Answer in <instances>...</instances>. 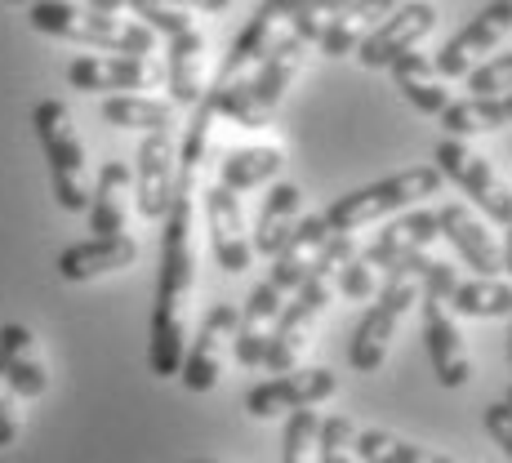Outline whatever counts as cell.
Here are the masks:
<instances>
[{
    "label": "cell",
    "mask_w": 512,
    "mask_h": 463,
    "mask_svg": "<svg viewBox=\"0 0 512 463\" xmlns=\"http://www.w3.org/2000/svg\"><path fill=\"white\" fill-rule=\"evenodd\" d=\"M432 241H441V228H437V214L432 210H406L397 223H388L379 236H374L370 250H361V259L370 263L379 277H388L406 254L415 250H428Z\"/></svg>",
    "instance_id": "ac0fdd59"
},
{
    "label": "cell",
    "mask_w": 512,
    "mask_h": 463,
    "mask_svg": "<svg viewBox=\"0 0 512 463\" xmlns=\"http://www.w3.org/2000/svg\"><path fill=\"white\" fill-rule=\"evenodd\" d=\"M508 32H512V0H490L477 18H468L464 32L450 36L446 49L432 58V67H437L441 81H459V76H468L472 67L481 63V54H490Z\"/></svg>",
    "instance_id": "4fadbf2b"
},
{
    "label": "cell",
    "mask_w": 512,
    "mask_h": 463,
    "mask_svg": "<svg viewBox=\"0 0 512 463\" xmlns=\"http://www.w3.org/2000/svg\"><path fill=\"white\" fill-rule=\"evenodd\" d=\"M450 308L459 317H508L512 312V285L508 281H495V277H477V281H459L455 294H450Z\"/></svg>",
    "instance_id": "f546056e"
},
{
    "label": "cell",
    "mask_w": 512,
    "mask_h": 463,
    "mask_svg": "<svg viewBox=\"0 0 512 463\" xmlns=\"http://www.w3.org/2000/svg\"><path fill=\"white\" fill-rule=\"evenodd\" d=\"M504 406H512V388H508V401H504Z\"/></svg>",
    "instance_id": "b9f144b4"
},
{
    "label": "cell",
    "mask_w": 512,
    "mask_h": 463,
    "mask_svg": "<svg viewBox=\"0 0 512 463\" xmlns=\"http://www.w3.org/2000/svg\"><path fill=\"white\" fill-rule=\"evenodd\" d=\"M174 5H183V9H201V14H223V9H228L232 0H174Z\"/></svg>",
    "instance_id": "74e56055"
},
{
    "label": "cell",
    "mask_w": 512,
    "mask_h": 463,
    "mask_svg": "<svg viewBox=\"0 0 512 463\" xmlns=\"http://www.w3.org/2000/svg\"><path fill=\"white\" fill-rule=\"evenodd\" d=\"M201 463H210V459H201Z\"/></svg>",
    "instance_id": "ee69618b"
},
{
    "label": "cell",
    "mask_w": 512,
    "mask_h": 463,
    "mask_svg": "<svg viewBox=\"0 0 512 463\" xmlns=\"http://www.w3.org/2000/svg\"><path fill=\"white\" fill-rule=\"evenodd\" d=\"M472 98H495V94H512V54H499L490 63H477L464 76Z\"/></svg>",
    "instance_id": "836d02e7"
},
{
    "label": "cell",
    "mask_w": 512,
    "mask_h": 463,
    "mask_svg": "<svg viewBox=\"0 0 512 463\" xmlns=\"http://www.w3.org/2000/svg\"><path fill=\"white\" fill-rule=\"evenodd\" d=\"M450 139H468V134H490L512 125V94H495V98H464V103H450L441 112Z\"/></svg>",
    "instance_id": "4316f807"
},
{
    "label": "cell",
    "mask_w": 512,
    "mask_h": 463,
    "mask_svg": "<svg viewBox=\"0 0 512 463\" xmlns=\"http://www.w3.org/2000/svg\"><path fill=\"white\" fill-rule=\"evenodd\" d=\"M0 366H5V379L18 397H27V401L45 397L49 374H45L41 348H36V334L27 325H18V321L0 325Z\"/></svg>",
    "instance_id": "44dd1931"
},
{
    "label": "cell",
    "mask_w": 512,
    "mask_h": 463,
    "mask_svg": "<svg viewBox=\"0 0 512 463\" xmlns=\"http://www.w3.org/2000/svg\"><path fill=\"white\" fill-rule=\"evenodd\" d=\"M486 432H490V441L504 450V459L512 463V406H504V401L486 406Z\"/></svg>",
    "instance_id": "8d00e7d4"
},
{
    "label": "cell",
    "mask_w": 512,
    "mask_h": 463,
    "mask_svg": "<svg viewBox=\"0 0 512 463\" xmlns=\"http://www.w3.org/2000/svg\"><path fill=\"white\" fill-rule=\"evenodd\" d=\"M236 317H241V308L236 303H214L210 312H205V321L196 325V339L192 348L183 352V388L187 392H214L223 379V357H228L232 348V334H236Z\"/></svg>",
    "instance_id": "30bf717a"
},
{
    "label": "cell",
    "mask_w": 512,
    "mask_h": 463,
    "mask_svg": "<svg viewBox=\"0 0 512 463\" xmlns=\"http://www.w3.org/2000/svg\"><path fill=\"white\" fill-rule=\"evenodd\" d=\"M432 161H437L441 179L464 187V196H472V201L481 205V214H486V219L512 223V187L499 179V170L486 161V156H477L464 139H441Z\"/></svg>",
    "instance_id": "52a82bcc"
},
{
    "label": "cell",
    "mask_w": 512,
    "mask_h": 463,
    "mask_svg": "<svg viewBox=\"0 0 512 463\" xmlns=\"http://www.w3.org/2000/svg\"><path fill=\"white\" fill-rule=\"evenodd\" d=\"M196 174H179L170 214H165L161 236V281H156L152 303V334H147V370L156 379H179L183 352H187V312H192L196 290Z\"/></svg>",
    "instance_id": "6da1fadb"
},
{
    "label": "cell",
    "mask_w": 512,
    "mask_h": 463,
    "mask_svg": "<svg viewBox=\"0 0 512 463\" xmlns=\"http://www.w3.org/2000/svg\"><path fill=\"white\" fill-rule=\"evenodd\" d=\"M423 339H428L432 374H437L441 388H464L472 379V357H468L464 334H459L455 312L441 299H423Z\"/></svg>",
    "instance_id": "2e32d148"
},
{
    "label": "cell",
    "mask_w": 512,
    "mask_h": 463,
    "mask_svg": "<svg viewBox=\"0 0 512 463\" xmlns=\"http://www.w3.org/2000/svg\"><path fill=\"white\" fill-rule=\"evenodd\" d=\"M392 81H397L401 98H406L410 107H419L423 116H441L450 107V94H446V81L437 76V67H432V58H423L419 49H410V54H401L397 63L388 67Z\"/></svg>",
    "instance_id": "d4e9b609"
},
{
    "label": "cell",
    "mask_w": 512,
    "mask_h": 463,
    "mask_svg": "<svg viewBox=\"0 0 512 463\" xmlns=\"http://www.w3.org/2000/svg\"><path fill=\"white\" fill-rule=\"evenodd\" d=\"M32 125L36 139H41V152L49 161V187H54V201L63 205L67 214H81L90 205V183H85V143L72 125V112H67L63 98H41L32 107Z\"/></svg>",
    "instance_id": "277c9868"
},
{
    "label": "cell",
    "mask_w": 512,
    "mask_h": 463,
    "mask_svg": "<svg viewBox=\"0 0 512 463\" xmlns=\"http://www.w3.org/2000/svg\"><path fill=\"white\" fill-rule=\"evenodd\" d=\"M14 5H32V0H14Z\"/></svg>",
    "instance_id": "7bdbcfd3"
},
{
    "label": "cell",
    "mask_w": 512,
    "mask_h": 463,
    "mask_svg": "<svg viewBox=\"0 0 512 463\" xmlns=\"http://www.w3.org/2000/svg\"><path fill=\"white\" fill-rule=\"evenodd\" d=\"M437 192H441L437 165H415V170H401L383 183H370V187H357V192L339 196L321 219H326L330 232H361V228H370V223L388 219V214H397V210H410L423 196H437Z\"/></svg>",
    "instance_id": "5b68a950"
},
{
    "label": "cell",
    "mask_w": 512,
    "mask_h": 463,
    "mask_svg": "<svg viewBox=\"0 0 512 463\" xmlns=\"http://www.w3.org/2000/svg\"><path fill=\"white\" fill-rule=\"evenodd\" d=\"M281 463H321V415L312 406L285 415Z\"/></svg>",
    "instance_id": "4dcf8cb0"
},
{
    "label": "cell",
    "mask_w": 512,
    "mask_h": 463,
    "mask_svg": "<svg viewBox=\"0 0 512 463\" xmlns=\"http://www.w3.org/2000/svg\"><path fill=\"white\" fill-rule=\"evenodd\" d=\"M419 299V281L410 277V272H388L379 285V294H374V308L361 317L357 334H352V370L357 374H374L388 361L392 343H397V330L401 321L410 317V308H415Z\"/></svg>",
    "instance_id": "8992f818"
},
{
    "label": "cell",
    "mask_w": 512,
    "mask_h": 463,
    "mask_svg": "<svg viewBox=\"0 0 512 463\" xmlns=\"http://www.w3.org/2000/svg\"><path fill=\"white\" fill-rule=\"evenodd\" d=\"M299 5H303V0H263V5L254 9V18L245 23V32L232 41L228 58H223V67L214 72V81H210V90H205V94H223L228 85L241 81V76L250 72V67L259 63L272 45H277V36L290 27V18H294V9H299Z\"/></svg>",
    "instance_id": "8fae6325"
},
{
    "label": "cell",
    "mask_w": 512,
    "mask_h": 463,
    "mask_svg": "<svg viewBox=\"0 0 512 463\" xmlns=\"http://www.w3.org/2000/svg\"><path fill=\"white\" fill-rule=\"evenodd\" d=\"M165 85H170V103L174 107H196L210 90L205 76V36L196 27L170 36V54H165Z\"/></svg>",
    "instance_id": "ffe728a7"
},
{
    "label": "cell",
    "mask_w": 512,
    "mask_h": 463,
    "mask_svg": "<svg viewBox=\"0 0 512 463\" xmlns=\"http://www.w3.org/2000/svg\"><path fill=\"white\" fill-rule=\"evenodd\" d=\"M179 187V139L174 130L143 134L139 156H134V205L143 219H165Z\"/></svg>",
    "instance_id": "9c48e42d"
},
{
    "label": "cell",
    "mask_w": 512,
    "mask_h": 463,
    "mask_svg": "<svg viewBox=\"0 0 512 463\" xmlns=\"http://www.w3.org/2000/svg\"><path fill=\"white\" fill-rule=\"evenodd\" d=\"M18 392L9 388L5 379V366H0V450H9L18 441V432H23V410H18Z\"/></svg>",
    "instance_id": "d590c367"
},
{
    "label": "cell",
    "mask_w": 512,
    "mask_h": 463,
    "mask_svg": "<svg viewBox=\"0 0 512 463\" xmlns=\"http://www.w3.org/2000/svg\"><path fill=\"white\" fill-rule=\"evenodd\" d=\"M303 219V192L294 183H272L268 196H263V210H259V223H254V254H277L285 241H290V232L299 228Z\"/></svg>",
    "instance_id": "cb8c5ba5"
},
{
    "label": "cell",
    "mask_w": 512,
    "mask_h": 463,
    "mask_svg": "<svg viewBox=\"0 0 512 463\" xmlns=\"http://www.w3.org/2000/svg\"><path fill=\"white\" fill-rule=\"evenodd\" d=\"M357 428H352L348 415H334V419H321V463H357Z\"/></svg>",
    "instance_id": "e575fe53"
},
{
    "label": "cell",
    "mask_w": 512,
    "mask_h": 463,
    "mask_svg": "<svg viewBox=\"0 0 512 463\" xmlns=\"http://www.w3.org/2000/svg\"><path fill=\"white\" fill-rule=\"evenodd\" d=\"M130 196H134V170L125 161H107L94 179L90 192V232L94 236H121L130 219Z\"/></svg>",
    "instance_id": "7402d4cb"
},
{
    "label": "cell",
    "mask_w": 512,
    "mask_h": 463,
    "mask_svg": "<svg viewBox=\"0 0 512 463\" xmlns=\"http://www.w3.org/2000/svg\"><path fill=\"white\" fill-rule=\"evenodd\" d=\"M437 27V9L428 5V0H410V5H397L388 18H383L379 27L361 41L357 58L361 67H370V72H379V67H392L401 54H410L423 36Z\"/></svg>",
    "instance_id": "5bb4252c"
},
{
    "label": "cell",
    "mask_w": 512,
    "mask_h": 463,
    "mask_svg": "<svg viewBox=\"0 0 512 463\" xmlns=\"http://www.w3.org/2000/svg\"><path fill=\"white\" fill-rule=\"evenodd\" d=\"M508 321H512V312H508ZM508 366H512V330H508Z\"/></svg>",
    "instance_id": "60d3db41"
},
{
    "label": "cell",
    "mask_w": 512,
    "mask_h": 463,
    "mask_svg": "<svg viewBox=\"0 0 512 463\" xmlns=\"http://www.w3.org/2000/svg\"><path fill=\"white\" fill-rule=\"evenodd\" d=\"M125 9H134L147 32L165 36V41H170V36H179V32H187V27H196V18L187 14L183 5H174V0H125Z\"/></svg>",
    "instance_id": "1f68e13d"
},
{
    "label": "cell",
    "mask_w": 512,
    "mask_h": 463,
    "mask_svg": "<svg viewBox=\"0 0 512 463\" xmlns=\"http://www.w3.org/2000/svg\"><path fill=\"white\" fill-rule=\"evenodd\" d=\"M334 392H339V374L334 370H285L277 379L245 392V410H250L254 419H281V415H290V410L321 406Z\"/></svg>",
    "instance_id": "7c38bea8"
},
{
    "label": "cell",
    "mask_w": 512,
    "mask_h": 463,
    "mask_svg": "<svg viewBox=\"0 0 512 463\" xmlns=\"http://www.w3.org/2000/svg\"><path fill=\"white\" fill-rule=\"evenodd\" d=\"M205 228H210V250L219 259L223 272H245L254 263V245L245 232V214H241V196L228 192L223 183H214L205 192Z\"/></svg>",
    "instance_id": "9a60e30c"
},
{
    "label": "cell",
    "mask_w": 512,
    "mask_h": 463,
    "mask_svg": "<svg viewBox=\"0 0 512 463\" xmlns=\"http://www.w3.org/2000/svg\"><path fill=\"white\" fill-rule=\"evenodd\" d=\"M165 67L143 54H81L67 63V85L81 94H143L156 90Z\"/></svg>",
    "instance_id": "ba28073f"
},
{
    "label": "cell",
    "mask_w": 512,
    "mask_h": 463,
    "mask_svg": "<svg viewBox=\"0 0 512 463\" xmlns=\"http://www.w3.org/2000/svg\"><path fill=\"white\" fill-rule=\"evenodd\" d=\"M508 228V236H504V245H499V254H504V272L512 277V223H504Z\"/></svg>",
    "instance_id": "ab89813d"
},
{
    "label": "cell",
    "mask_w": 512,
    "mask_h": 463,
    "mask_svg": "<svg viewBox=\"0 0 512 463\" xmlns=\"http://www.w3.org/2000/svg\"><path fill=\"white\" fill-rule=\"evenodd\" d=\"M379 285H383V277L370 268L366 259H361V250L352 254L348 263L339 268V277H334V290L343 294V299H352V303H361V299H374L379 294Z\"/></svg>",
    "instance_id": "d6a6232c"
},
{
    "label": "cell",
    "mask_w": 512,
    "mask_h": 463,
    "mask_svg": "<svg viewBox=\"0 0 512 463\" xmlns=\"http://www.w3.org/2000/svg\"><path fill=\"white\" fill-rule=\"evenodd\" d=\"M36 32L58 36V41H76L90 49H107V54H143L152 58L156 32H147L139 18H121V14H98V9L67 5V0H32L27 9Z\"/></svg>",
    "instance_id": "3957f363"
},
{
    "label": "cell",
    "mask_w": 512,
    "mask_h": 463,
    "mask_svg": "<svg viewBox=\"0 0 512 463\" xmlns=\"http://www.w3.org/2000/svg\"><path fill=\"white\" fill-rule=\"evenodd\" d=\"M281 165H285L281 147H236V152L223 156L219 183L241 196V192H254V187L272 183L281 174Z\"/></svg>",
    "instance_id": "484cf974"
},
{
    "label": "cell",
    "mask_w": 512,
    "mask_h": 463,
    "mask_svg": "<svg viewBox=\"0 0 512 463\" xmlns=\"http://www.w3.org/2000/svg\"><path fill=\"white\" fill-rule=\"evenodd\" d=\"M397 5H401V0H352V5H343L339 14H334L326 27H321V36H317L321 54H326V58H348V54H357L361 41H366V36H370L374 27H379Z\"/></svg>",
    "instance_id": "603a6c76"
},
{
    "label": "cell",
    "mask_w": 512,
    "mask_h": 463,
    "mask_svg": "<svg viewBox=\"0 0 512 463\" xmlns=\"http://www.w3.org/2000/svg\"><path fill=\"white\" fill-rule=\"evenodd\" d=\"M352 450H357L361 463H455L450 455H437V450L415 446V441L397 437V432H383V428L357 432Z\"/></svg>",
    "instance_id": "f1b7e54d"
},
{
    "label": "cell",
    "mask_w": 512,
    "mask_h": 463,
    "mask_svg": "<svg viewBox=\"0 0 512 463\" xmlns=\"http://www.w3.org/2000/svg\"><path fill=\"white\" fill-rule=\"evenodd\" d=\"M103 121L116 130H174V103H161L152 94H112L103 98Z\"/></svg>",
    "instance_id": "83f0119b"
},
{
    "label": "cell",
    "mask_w": 512,
    "mask_h": 463,
    "mask_svg": "<svg viewBox=\"0 0 512 463\" xmlns=\"http://www.w3.org/2000/svg\"><path fill=\"white\" fill-rule=\"evenodd\" d=\"M303 49H308V41L285 27V32L277 36V45H272L268 54L241 76V81L228 85L223 94H205L201 103L210 107L214 116H228V121L241 125V130H263V125L272 121V112L281 107L285 90L294 85V76H299Z\"/></svg>",
    "instance_id": "7a4b0ae2"
},
{
    "label": "cell",
    "mask_w": 512,
    "mask_h": 463,
    "mask_svg": "<svg viewBox=\"0 0 512 463\" xmlns=\"http://www.w3.org/2000/svg\"><path fill=\"white\" fill-rule=\"evenodd\" d=\"M139 259V241L130 232L121 236H90V241H76L58 254V277L63 281H98L107 272H125Z\"/></svg>",
    "instance_id": "e0dca14e"
},
{
    "label": "cell",
    "mask_w": 512,
    "mask_h": 463,
    "mask_svg": "<svg viewBox=\"0 0 512 463\" xmlns=\"http://www.w3.org/2000/svg\"><path fill=\"white\" fill-rule=\"evenodd\" d=\"M85 9H98V14H125V0H85Z\"/></svg>",
    "instance_id": "f35d334b"
},
{
    "label": "cell",
    "mask_w": 512,
    "mask_h": 463,
    "mask_svg": "<svg viewBox=\"0 0 512 463\" xmlns=\"http://www.w3.org/2000/svg\"><path fill=\"white\" fill-rule=\"evenodd\" d=\"M437 228L459 250V259H464L468 268H477V277H495V272H504L499 241L486 232V223H481L468 205H446V210H437Z\"/></svg>",
    "instance_id": "d6986e66"
}]
</instances>
